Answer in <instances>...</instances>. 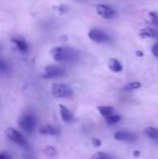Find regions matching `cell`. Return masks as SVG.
Instances as JSON below:
<instances>
[{"mask_svg": "<svg viewBox=\"0 0 158 159\" xmlns=\"http://www.w3.org/2000/svg\"><path fill=\"white\" fill-rule=\"evenodd\" d=\"M51 57L59 62H73L78 60L79 53L72 48L56 47L50 50Z\"/></svg>", "mask_w": 158, "mask_h": 159, "instance_id": "1", "label": "cell"}, {"mask_svg": "<svg viewBox=\"0 0 158 159\" xmlns=\"http://www.w3.org/2000/svg\"><path fill=\"white\" fill-rule=\"evenodd\" d=\"M51 93L56 98H69L73 95V91L68 86L59 83L51 85Z\"/></svg>", "mask_w": 158, "mask_h": 159, "instance_id": "2", "label": "cell"}, {"mask_svg": "<svg viewBox=\"0 0 158 159\" xmlns=\"http://www.w3.org/2000/svg\"><path fill=\"white\" fill-rule=\"evenodd\" d=\"M64 74H65V70L62 67L56 66V65H48L44 68L42 73V77L46 79H51V78L61 77L64 75Z\"/></svg>", "mask_w": 158, "mask_h": 159, "instance_id": "3", "label": "cell"}, {"mask_svg": "<svg viewBox=\"0 0 158 159\" xmlns=\"http://www.w3.org/2000/svg\"><path fill=\"white\" fill-rule=\"evenodd\" d=\"M6 136L10 141H12L14 143H16L20 146H23V147L28 146V143H27L26 139L24 138V136L21 133H20L18 130H16L15 129L7 128L6 129Z\"/></svg>", "mask_w": 158, "mask_h": 159, "instance_id": "4", "label": "cell"}, {"mask_svg": "<svg viewBox=\"0 0 158 159\" xmlns=\"http://www.w3.org/2000/svg\"><path fill=\"white\" fill-rule=\"evenodd\" d=\"M19 126L26 133L33 132V130L34 129V126H35L34 117L31 114H25V115H23L20 118V120H19Z\"/></svg>", "mask_w": 158, "mask_h": 159, "instance_id": "5", "label": "cell"}, {"mask_svg": "<svg viewBox=\"0 0 158 159\" xmlns=\"http://www.w3.org/2000/svg\"><path fill=\"white\" fill-rule=\"evenodd\" d=\"M88 37L90 40L96 43H104L110 40V36L100 29H92L88 32Z\"/></svg>", "mask_w": 158, "mask_h": 159, "instance_id": "6", "label": "cell"}, {"mask_svg": "<svg viewBox=\"0 0 158 159\" xmlns=\"http://www.w3.org/2000/svg\"><path fill=\"white\" fill-rule=\"evenodd\" d=\"M96 11L98 15H100L103 19H111L115 16V10L107 5H103V4L97 5Z\"/></svg>", "mask_w": 158, "mask_h": 159, "instance_id": "7", "label": "cell"}, {"mask_svg": "<svg viewBox=\"0 0 158 159\" xmlns=\"http://www.w3.org/2000/svg\"><path fill=\"white\" fill-rule=\"evenodd\" d=\"M11 42L14 43V45L17 47V48L21 52H27L29 49V46H28L27 42L21 36H13L11 38Z\"/></svg>", "mask_w": 158, "mask_h": 159, "instance_id": "8", "label": "cell"}, {"mask_svg": "<svg viewBox=\"0 0 158 159\" xmlns=\"http://www.w3.org/2000/svg\"><path fill=\"white\" fill-rule=\"evenodd\" d=\"M139 35L143 38H149V37H156L158 36L157 31L154 28L151 27H146L142 28L139 32Z\"/></svg>", "mask_w": 158, "mask_h": 159, "instance_id": "9", "label": "cell"}, {"mask_svg": "<svg viewBox=\"0 0 158 159\" xmlns=\"http://www.w3.org/2000/svg\"><path fill=\"white\" fill-rule=\"evenodd\" d=\"M39 132L42 135H49V136H55L58 134V129L51 126V125H44L41 126L39 129Z\"/></svg>", "mask_w": 158, "mask_h": 159, "instance_id": "10", "label": "cell"}, {"mask_svg": "<svg viewBox=\"0 0 158 159\" xmlns=\"http://www.w3.org/2000/svg\"><path fill=\"white\" fill-rule=\"evenodd\" d=\"M59 109H60L61 117L63 122H69L72 120V118H73L72 112L67 107H65L63 105H59Z\"/></svg>", "mask_w": 158, "mask_h": 159, "instance_id": "11", "label": "cell"}, {"mask_svg": "<svg viewBox=\"0 0 158 159\" xmlns=\"http://www.w3.org/2000/svg\"><path fill=\"white\" fill-rule=\"evenodd\" d=\"M108 67H109V69L112 72H115V73H119V72L122 71V64L115 58L109 59V61H108Z\"/></svg>", "mask_w": 158, "mask_h": 159, "instance_id": "12", "label": "cell"}, {"mask_svg": "<svg viewBox=\"0 0 158 159\" xmlns=\"http://www.w3.org/2000/svg\"><path fill=\"white\" fill-rule=\"evenodd\" d=\"M114 138L116 141H132L133 136L127 131H117L115 133Z\"/></svg>", "mask_w": 158, "mask_h": 159, "instance_id": "13", "label": "cell"}, {"mask_svg": "<svg viewBox=\"0 0 158 159\" xmlns=\"http://www.w3.org/2000/svg\"><path fill=\"white\" fill-rule=\"evenodd\" d=\"M97 109H98L99 113L105 118L112 116L114 113V108L110 107V106H99V107H97Z\"/></svg>", "mask_w": 158, "mask_h": 159, "instance_id": "14", "label": "cell"}, {"mask_svg": "<svg viewBox=\"0 0 158 159\" xmlns=\"http://www.w3.org/2000/svg\"><path fill=\"white\" fill-rule=\"evenodd\" d=\"M144 134L152 140H158V129H156V128L153 127L146 128L144 130Z\"/></svg>", "mask_w": 158, "mask_h": 159, "instance_id": "15", "label": "cell"}, {"mask_svg": "<svg viewBox=\"0 0 158 159\" xmlns=\"http://www.w3.org/2000/svg\"><path fill=\"white\" fill-rule=\"evenodd\" d=\"M44 154L47 157H55L57 155V151L56 149L51 146V145H47L44 147V150H43Z\"/></svg>", "mask_w": 158, "mask_h": 159, "instance_id": "16", "label": "cell"}, {"mask_svg": "<svg viewBox=\"0 0 158 159\" xmlns=\"http://www.w3.org/2000/svg\"><path fill=\"white\" fill-rule=\"evenodd\" d=\"M142 87V84L140 82H130L128 85H126V87L124 88V89L126 91H131V90H135L138 89Z\"/></svg>", "mask_w": 158, "mask_h": 159, "instance_id": "17", "label": "cell"}, {"mask_svg": "<svg viewBox=\"0 0 158 159\" xmlns=\"http://www.w3.org/2000/svg\"><path fill=\"white\" fill-rule=\"evenodd\" d=\"M120 119H121L120 116H118V115H112V116L106 117L105 121H106V123L108 125H113V124H115V123L119 122Z\"/></svg>", "mask_w": 158, "mask_h": 159, "instance_id": "18", "label": "cell"}, {"mask_svg": "<svg viewBox=\"0 0 158 159\" xmlns=\"http://www.w3.org/2000/svg\"><path fill=\"white\" fill-rule=\"evenodd\" d=\"M148 17H149V20H150L151 23L158 25V12H154V11L149 12Z\"/></svg>", "mask_w": 158, "mask_h": 159, "instance_id": "19", "label": "cell"}, {"mask_svg": "<svg viewBox=\"0 0 158 159\" xmlns=\"http://www.w3.org/2000/svg\"><path fill=\"white\" fill-rule=\"evenodd\" d=\"M91 159H112L110 157V156H108L107 154L105 153H102V152H99V153H96L94 154Z\"/></svg>", "mask_w": 158, "mask_h": 159, "instance_id": "20", "label": "cell"}, {"mask_svg": "<svg viewBox=\"0 0 158 159\" xmlns=\"http://www.w3.org/2000/svg\"><path fill=\"white\" fill-rule=\"evenodd\" d=\"M91 143H92V144H93V146H94L95 148L100 147L101 144H102V141H101L100 139H97V138H93V139L91 140Z\"/></svg>", "mask_w": 158, "mask_h": 159, "instance_id": "21", "label": "cell"}, {"mask_svg": "<svg viewBox=\"0 0 158 159\" xmlns=\"http://www.w3.org/2000/svg\"><path fill=\"white\" fill-rule=\"evenodd\" d=\"M152 52H153L154 56H156V57H157L158 58V42L154 45V47H153V48H152Z\"/></svg>", "mask_w": 158, "mask_h": 159, "instance_id": "22", "label": "cell"}, {"mask_svg": "<svg viewBox=\"0 0 158 159\" xmlns=\"http://www.w3.org/2000/svg\"><path fill=\"white\" fill-rule=\"evenodd\" d=\"M6 69H7V63L4 61L0 60V71H5Z\"/></svg>", "mask_w": 158, "mask_h": 159, "instance_id": "23", "label": "cell"}, {"mask_svg": "<svg viewBox=\"0 0 158 159\" xmlns=\"http://www.w3.org/2000/svg\"><path fill=\"white\" fill-rule=\"evenodd\" d=\"M0 159H10V157L7 153H0Z\"/></svg>", "mask_w": 158, "mask_h": 159, "instance_id": "24", "label": "cell"}, {"mask_svg": "<svg viewBox=\"0 0 158 159\" xmlns=\"http://www.w3.org/2000/svg\"><path fill=\"white\" fill-rule=\"evenodd\" d=\"M136 55H137V56H139V57H142V56H143V52H142V51L138 50V51H136Z\"/></svg>", "mask_w": 158, "mask_h": 159, "instance_id": "25", "label": "cell"}, {"mask_svg": "<svg viewBox=\"0 0 158 159\" xmlns=\"http://www.w3.org/2000/svg\"><path fill=\"white\" fill-rule=\"evenodd\" d=\"M133 155H134L136 157H139V155H140V153H139L138 151H136V152H134V153H133Z\"/></svg>", "mask_w": 158, "mask_h": 159, "instance_id": "26", "label": "cell"}]
</instances>
